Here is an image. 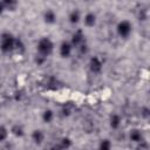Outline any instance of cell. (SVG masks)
Here are the masks:
<instances>
[{"mask_svg": "<svg viewBox=\"0 0 150 150\" xmlns=\"http://www.w3.org/2000/svg\"><path fill=\"white\" fill-rule=\"evenodd\" d=\"M53 49H54V45H53L52 40L48 39V38H42L38 42V52H39V55H41L43 57H48L53 53Z\"/></svg>", "mask_w": 150, "mask_h": 150, "instance_id": "6da1fadb", "label": "cell"}, {"mask_svg": "<svg viewBox=\"0 0 150 150\" xmlns=\"http://www.w3.org/2000/svg\"><path fill=\"white\" fill-rule=\"evenodd\" d=\"M15 39L9 33H4L0 38V49L2 53H9L14 49Z\"/></svg>", "mask_w": 150, "mask_h": 150, "instance_id": "7a4b0ae2", "label": "cell"}, {"mask_svg": "<svg viewBox=\"0 0 150 150\" xmlns=\"http://www.w3.org/2000/svg\"><path fill=\"white\" fill-rule=\"evenodd\" d=\"M117 33L121 38H128L129 34L131 33V25L129 21H121L117 25Z\"/></svg>", "mask_w": 150, "mask_h": 150, "instance_id": "3957f363", "label": "cell"}, {"mask_svg": "<svg viewBox=\"0 0 150 150\" xmlns=\"http://www.w3.org/2000/svg\"><path fill=\"white\" fill-rule=\"evenodd\" d=\"M89 69L94 74L101 73V70H102V62H101V60L98 57H96V56L91 57L90 61H89Z\"/></svg>", "mask_w": 150, "mask_h": 150, "instance_id": "277c9868", "label": "cell"}, {"mask_svg": "<svg viewBox=\"0 0 150 150\" xmlns=\"http://www.w3.org/2000/svg\"><path fill=\"white\" fill-rule=\"evenodd\" d=\"M84 42H86V40H84V35H83L82 30L81 29L76 30L71 36V46L73 47H79Z\"/></svg>", "mask_w": 150, "mask_h": 150, "instance_id": "5b68a950", "label": "cell"}, {"mask_svg": "<svg viewBox=\"0 0 150 150\" xmlns=\"http://www.w3.org/2000/svg\"><path fill=\"white\" fill-rule=\"evenodd\" d=\"M71 48H73L71 43L66 42V41L62 42L61 46H60V54H61V56L62 57H68L71 54Z\"/></svg>", "mask_w": 150, "mask_h": 150, "instance_id": "8992f818", "label": "cell"}, {"mask_svg": "<svg viewBox=\"0 0 150 150\" xmlns=\"http://www.w3.org/2000/svg\"><path fill=\"white\" fill-rule=\"evenodd\" d=\"M130 139L132 142H143V135L141 132V130H137V129H134L131 132H130Z\"/></svg>", "mask_w": 150, "mask_h": 150, "instance_id": "52a82bcc", "label": "cell"}, {"mask_svg": "<svg viewBox=\"0 0 150 150\" xmlns=\"http://www.w3.org/2000/svg\"><path fill=\"white\" fill-rule=\"evenodd\" d=\"M32 138H33L35 144H41L45 136H43V132L41 130H34L33 134H32Z\"/></svg>", "mask_w": 150, "mask_h": 150, "instance_id": "ba28073f", "label": "cell"}, {"mask_svg": "<svg viewBox=\"0 0 150 150\" xmlns=\"http://www.w3.org/2000/svg\"><path fill=\"white\" fill-rule=\"evenodd\" d=\"M43 19H45V21H46L47 23H53V22H55L56 15H55V13H54L53 11L48 9V11H46V12H45Z\"/></svg>", "mask_w": 150, "mask_h": 150, "instance_id": "9c48e42d", "label": "cell"}, {"mask_svg": "<svg viewBox=\"0 0 150 150\" xmlns=\"http://www.w3.org/2000/svg\"><path fill=\"white\" fill-rule=\"evenodd\" d=\"M4 4V7L8 11H14L18 6V0H1Z\"/></svg>", "mask_w": 150, "mask_h": 150, "instance_id": "30bf717a", "label": "cell"}, {"mask_svg": "<svg viewBox=\"0 0 150 150\" xmlns=\"http://www.w3.org/2000/svg\"><path fill=\"white\" fill-rule=\"evenodd\" d=\"M96 22V16L95 14L93 13H88L86 16H84V23L88 26V27H93Z\"/></svg>", "mask_w": 150, "mask_h": 150, "instance_id": "8fae6325", "label": "cell"}, {"mask_svg": "<svg viewBox=\"0 0 150 150\" xmlns=\"http://www.w3.org/2000/svg\"><path fill=\"white\" fill-rule=\"evenodd\" d=\"M120 124H121V117L118 115H116V114L111 115V117H110V127L112 129H117L120 127Z\"/></svg>", "mask_w": 150, "mask_h": 150, "instance_id": "7c38bea8", "label": "cell"}, {"mask_svg": "<svg viewBox=\"0 0 150 150\" xmlns=\"http://www.w3.org/2000/svg\"><path fill=\"white\" fill-rule=\"evenodd\" d=\"M81 19V15H80V12L77 9H74L70 14H69V21L71 23H77Z\"/></svg>", "mask_w": 150, "mask_h": 150, "instance_id": "4fadbf2b", "label": "cell"}, {"mask_svg": "<svg viewBox=\"0 0 150 150\" xmlns=\"http://www.w3.org/2000/svg\"><path fill=\"white\" fill-rule=\"evenodd\" d=\"M12 134L15 135V136H18V137H21V136L23 135V128H22V125H20V124H14V125L12 127Z\"/></svg>", "mask_w": 150, "mask_h": 150, "instance_id": "5bb4252c", "label": "cell"}, {"mask_svg": "<svg viewBox=\"0 0 150 150\" xmlns=\"http://www.w3.org/2000/svg\"><path fill=\"white\" fill-rule=\"evenodd\" d=\"M53 117H54V114H53V111H52L50 109H47V110H45V111H43L42 120H43L46 123H50V122H52V120H53Z\"/></svg>", "mask_w": 150, "mask_h": 150, "instance_id": "9a60e30c", "label": "cell"}, {"mask_svg": "<svg viewBox=\"0 0 150 150\" xmlns=\"http://www.w3.org/2000/svg\"><path fill=\"white\" fill-rule=\"evenodd\" d=\"M14 48L19 52V53H23L25 52V45H23V42L20 40V39H15V45H14Z\"/></svg>", "mask_w": 150, "mask_h": 150, "instance_id": "2e32d148", "label": "cell"}, {"mask_svg": "<svg viewBox=\"0 0 150 150\" xmlns=\"http://www.w3.org/2000/svg\"><path fill=\"white\" fill-rule=\"evenodd\" d=\"M71 145V142H70V139L69 138H62L61 139V143H60V145H57V146H55V148H69Z\"/></svg>", "mask_w": 150, "mask_h": 150, "instance_id": "e0dca14e", "label": "cell"}, {"mask_svg": "<svg viewBox=\"0 0 150 150\" xmlns=\"http://www.w3.org/2000/svg\"><path fill=\"white\" fill-rule=\"evenodd\" d=\"M7 135H8V131H7V129L5 128V127H0V142H2V141H5L6 138H7Z\"/></svg>", "mask_w": 150, "mask_h": 150, "instance_id": "ac0fdd59", "label": "cell"}, {"mask_svg": "<svg viewBox=\"0 0 150 150\" xmlns=\"http://www.w3.org/2000/svg\"><path fill=\"white\" fill-rule=\"evenodd\" d=\"M138 19L139 20H145L146 19V9L144 7H141L138 9Z\"/></svg>", "mask_w": 150, "mask_h": 150, "instance_id": "d6986e66", "label": "cell"}, {"mask_svg": "<svg viewBox=\"0 0 150 150\" xmlns=\"http://www.w3.org/2000/svg\"><path fill=\"white\" fill-rule=\"evenodd\" d=\"M110 146H111V144H110V142L108 139H103L101 142V144H100V148L103 149V150H108V149H110Z\"/></svg>", "mask_w": 150, "mask_h": 150, "instance_id": "ffe728a7", "label": "cell"}, {"mask_svg": "<svg viewBox=\"0 0 150 150\" xmlns=\"http://www.w3.org/2000/svg\"><path fill=\"white\" fill-rule=\"evenodd\" d=\"M77 48L80 49V53H81V54H87V53H88V46L86 45V42L82 43L81 46H79Z\"/></svg>", "mask_w": 150, "mask_h": 150, "instance_id": "44dd1931", "label": "cell"}, {"mask_svg": "<svg viewBox=\"0 0 150 150\" xmlns=\"http://www.w3.org/2000/svg\"><path fill=\"white\" fill-rule=\"evenodd\" d=\"M142 116H143L144 118H148V117H149V109H148V108L144 107V108L142 109Z\"/></svg>", "mask_w": 150, "mask_h": 150, "instance_id": "7402d4cb", "label": "cell"}, {"mask_svg": "<svg viewBox=\"0 0 150 150\" xmlns=\"http://www.w3.org/2000/svg\"><path fill=\"white\" fill-rule=\"evenodd\" d=\"M70 115V109L69 108H63L62 109V116H69Z\"/></svg>", "mask_w": 150, "mask_h": 150, "instance_id": "603a6c76", "label": "cell"}, {"mask_svg": "<svg viewBox=\"0 0 150 150\" xmlns=\"http://www.w3.org/2000/svg\"><path fill=\"white\" fill-rule=\"evenodd\" d=\"M4 11H5V7H4V4H2V1H0V15L4 13Z\"/></svg>", "mask_w": 150, "mask_h": 150, "instance_id": "cb8c5ba5", "label": "cell"}]
</instances>
